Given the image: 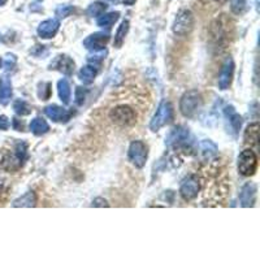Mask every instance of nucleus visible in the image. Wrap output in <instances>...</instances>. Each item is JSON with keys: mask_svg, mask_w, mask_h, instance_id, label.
<instances>
[{"mask_svg": "<svg viewBox=\"0 0 260 260\" xmlns=\"http://www.w3.org/2000/svg\"><path fill=\"white\" fill-rule=\"evenodd\" d=\"M27 159V144L25 142H17L12 153H5L1 160V167L5 170L14 172L20 169Z\"/></svg>", "mask_w": 260, "mask_h": 260, "instance_id": "1", "label": "nucleus"}, {"mask_svg": "<svg viewBox=\"0 0 260 260\" xmlns=\"http://www.w3.org/2000/svg\"><path fill=\"white\" fill-rule=\"evenodd\" d=\"M203 104L202 95L197 90L185 93L180 100V111L185 117H194Z\"/></svg>", "mask_w": 260, "mask_h": 260, "instance_id": "2", "label": "nucleus"}, {"mask_svg": "<svg viewBox=\"0 0 260 260\" xmlns=\"http://www.w3.org/2000/svg\"><path fill=\"white\" fill-rule=\"evenodd\" d=\"M232 22L225 14H221L211 25V38L216 44L227 43L229 40Z\"/></svg>", "mask_w": 260, "mask_h": 260, "instance_id": "3", "label": "nucleus"}, {"mask_svg": "<svg viewBox=\"0 0 260 260\" xmlns=\"http://www.w3.org/2000/svg\"><path fill=\"white\" fill-rule=\"evenodd\" d=\"M110 119L115 125L119 127H130L137 121V115L129 106H119L110 111Z\"/></svg>", "mask_w": 260, "mask_h": 260, "instance_id": "4", "label": "nucleus"}, {"mask_svg": "<svg viewBox=\"0 0 260 260\" xmlns=\"http://www.w3.org/2000/svg\"><path fill=\"white\" fill-rule=\"evenodd\" d=\"M172 119H173V107L168 100H163L157 108L156 114L153 115L152 120H151L150 129L152 131H157L164 125H167Z\"/></svg>", "mask_w": 260, "mask_h": 260, "instance_id": "5", "label": "nucleus"}, {"mask_svg": "<svg viewBox=\"0 0 260 260\" xmlns=\"http://www.w3.org/2000/svg\"><path fill=\"white\" fill-rule=\"evenodd\" d=\"M258 169V156L253 150H244L238 156V172L245 177L253 176Z\"/></svg>", "mask_w": 260, "mask_h": 260, "instance_id": "6", "label": "nucleus"}, {"mask_svg": "<svg viewBox=\"0 0 260 260\" xmlns=\"http://www.w3.org/2000/svg\"><path fill=\"white\" fill-rule=\"evenodd\" d=\"M194 29V16L189 9H182L178 12L173 22V33L177 35H187Z\"/></svg>", "mask_w": 260, "mask_h": 260, "instance_id": "7", "label": "nucleus"}, {"mask_svg": "<svg viewBox=\"0 0 260 260\" xmlns=\"http://www.w3.org/2000/svg\"><path fill=\"white\" fill-rule=\"evenodd\" d=\"M147 155H148L147 146L142 140H134L130 143L128 156H129L130 163L133 164L134 167L143 168L147 161Z\"/></svg>", "mask_w": 260, "mask_h": 260, "instance_id": "8", "label": "nucleus"}, {"mask_svg": "<svg viewBox=\"0 0 260 260\" xmlns=\"http://www.w3.org/2000/svg\"><path fill=\"white\" fill-rule=\"evenodd\" d=\"M200 190V182L198 176L195 174H190L187 176L180 187V194L181 197L184 198L185 200H193L194 198L198 197V193Z\"/></svg>", "mask_w": 260, "mask_h": 260, "instance_id": "9", "label": "nucleus"}, {"mask_svg": "<svg viewBox=\"0 0 260 260\" xmlns=\"http://www.w3.org/2000/svg\"><path fill=\"white\" fill-rule=\"evenodd\" d=\"M234 74V61L232 57H227L221 67L220 74H219V87L220 90H227L232 85Z\"/></svg>", "mask_w": 260, "mask_h": 260, "instance_id": "10", "label": "nucleus"}, {"mask_svg": "<svg viewBox=\"0 0 260 260\" xmlns=\"http://www.w3.org/2000/svg\"><path fill=\"white\" fill-rule=\"evenodd\" d=\"M189 138H190L189 129H186V128H182V127H177L169 133V135L167 137V140H165V144L169 147L170 146L186 147Z\"/></svg>", "mask_w": 260, "mask_h": 260, "instance_id": "11", "label": "nucleus"}, {"mask_svg": "<svg viewBox=\"0 0 260 260\" xmlns=\"http://www.w3.org/2000/svg\"><path fill=\"white\" fill-rule=\"evenodd\" d=\"M44 114H46L48 119H51L55 123H68L72 115H73V112L60 107V106H56V104H51V106H47L44 108Z\"/></svg>", "mask_w": 260, "mask_h": 260, "instance_id": "12", "label": "nucleus"}, {"mask_svg": "<svg viewBox=\"0 0 260 260\" xmlns=\"http://www.w3.org/2000/svg\"><path fill=\"white\" fill-rule=\"evenodd\" d=\"M108 40H110L108 33H94L84 40V46L90 51H99L103 50Z\"/></svg>", "mask_w": 260, "mask_h": 260, "instance_id": "13", "label": "nucleus"}, {"mask_svg": "<svg viewBox=\"0 0 260 260\" xmlns=\"http://www.w3.org/2000/svg\"><path fill=\"white\" fill-rule=\"evenodd\" d=\"M240 200L242 207H254L257 202V185L253 182H247L242 186L240 193Z\"/></svg>", "mask_w": 260, "mask_h": 260, "instance_id": "14", "label": "nucleus"}, {"mask_svg": "<svg viewBox=\"0 0 260 260\" xmlns=\"http://www.w3.org/2000/svg\"><path fill=\"white\" fill-rule=\"evenodd\" d=\"M60 27V22L56 18H51V20H46L40 23L38 26V35L42 39H50V38L55 37Z\"/></svg>", "mask_w": 260, "mask_h": 260, "instance_id": "15", "label": "nucleus"}, {"mask_svg": "<svg viewBox=\"0 0 260 260\" xmlns=\"http://www.w3.org/2000/svg\"><path fill=\"white\" fill-rule=\"evenodd\" d=\"M50 69H57L67 76H72L74 72V61L67 55H60L56 57L54 63L51 64Z\"/></svg>", "mask_w": 260, "mask_h": 260, "instance_id": "16", "label": "nucleus"}, {"mask_svg": "<svg viewBox=\"0 0 260 260\" xmlns=\"http://www.w3.org/2000/svg\"><path fill=\"white\" fill-rule=\"evenodd\" d=\"M224 115H225V119L229 121L230 129L233 130L234 134H237L241 129V125H242V117L234 111V108L232 106H228L224 110Z\"/></svg>", "mask_w": 260, "mask_h": 260, "instance_id": "17", "label": "nucleus"}, {"mask_svg": "<svg viewBox=\"0 0 260 260\" xmlns=\"http://www.w3.org/2000/svg\"><path fill=\"white\" fill-rule=\"evenodd\" d=\"M200 155L203 156L204 160L211 161L217 156V146L210 139L203 140L200 143Z\"/></svg>", "mask_w": 260, "mask_h": 260, "instance_id": "18", "label": "nucleus"}, {"mask_svg": "<svg viewBox=\"0 0 260 260\" xmlns=\"http://www.w3.org/2000/svg\"><path fill=\"white\" fill-rule=\"evenodd\" d=\"M119 17H120V13H119V12L102 13L99 17H98L97 20L98 26L103 27V29H111V27L115 25V22L119 20Z\"/></svg>", "mask_w": 260, "mask_h": 260, "instance_id": "19", "label": "nucleus"}, {"mask_svg": "<svg viewBox=\"0 0 260 260\" xmlns=\"http://www.w3.org/2000/svg\"><path fill=\"white\" fill-rule=\"evenodd\" d=\"M97 74H98V69L93 64V65H86V67L81 68L80 73H78V77H80V80L82 81L84 84L90 85L94 82Z\"/></svg>", "mask_w": 260, "mask_h": 260, "instance_id": "20", "label": "nucleus"}, {"mask_svg": "<svg viewBox=\"0 0 260 260\" xmlns=\"http://www.w3.org/2000/svg\"><path fill=\"white\" fill-rule=\"evenodd\" d=\"M258 135H259V124H250L245 131V143L250 146H258Z\"/></svg>", "mask_w": 260, "mask_h": 260, "instance_id": "21", "label": "nucleus"}, {"mask_svg": "<svg viewBox=\"0 0 260 260\" xmlns=\"http://www.w3.org/2000/svg\"><path fill=\"white\" fill-rule=\"evenodd\" d=\"M57 93H59V98L64 104H69L70 97H72V90H70V84L68 80H60L57 82Z\"/></svg>", "mask_w": 260, "mask_h": 260, "instance_id": "22", "label": "nucleus"}, {"mask_svg": "<svg viewBox=\"0 0 260 260\" xmlns=\"http://www.w3.org/2000/svg\"><path fill=\"white\" fill-rule=\"evenodd\" d=\"M30 130L31 133L35 134V135H43L50 130V127H48L47 121L43 120L42 117H35L30 123Z\"/></svg>", "mask_w": 260, "mask_h": 260, "instance_id": "23", "label": "nucleus"}, {"mask_svg": "<svg viewBox=\"0 0 260 260\" xmlns=\"http://www.w3.org/2000/svg\"><path fill=\"white\" fill-rule=\"evenodd\" d=\"M37 203V195L34 191H27L26 194H23L22 197L16 199L12 206L13 207H34Z\"/></svg>", "mask_w": 260, "mask_h": 260, "instance_id": "24", "label": "nucleus"}, {"mask_svg": "<svg viewBox=\"0 0 260 260\" xmlns=\"http://www.w3.org/2000/svg\"><path fill=\"white\" fill-rule=\"evenodd\" d=\"M128 31H129V21L125 20L121 22L120 27L117 29V33L115 35V42H114V46L116 48H120L123 46L124 40H125V37H127Z\"/></svg>", "mask_w": 260, "mask_h": 260, "instance_id": "25", "label": "nucleus"}, {"mask_svg": "<svg viewBox=\"0 0 260 260\" xmlns=\"http://www.w3.org/2000/svg\"><path fill=\"white\" fill-rule=\"evenodd\" d=\"M12 97V86L8 80H4L3 84H0V103L7 104Z\"/></svg>", "mask_w": 260, "mask_h": 260, "instance_id": "26", "label": "nucleus"}, {"mask_svg": "<svg viewBox=\"0 0 260 260\" xmlns=\"http://www.w3.org/2000/svg\"><path fill=\"white\" fill-rule=\"evenodd\" d=\"M107 9V4L103 1H95V3L90 4L87 8L86 13L90 17H99L100 14L104 13V10Z\"/></svg>", "mask_w": 260, "mask_h": 260, "instance_id": "27", "label": "nucleus"}, {"mask_svg": "<svg viewBox=\"0 0 260 260\" xmlns=\"http://www.w3.org/2000/svg\"><path fill=\"white\" fill-rule=\"evenodd\" d=\"M13 110L18 116H27L31 114V107L22 99H17L13 102Z\"/></svg>", "mask_w": 260, "mask_h": 260, "instance_id": "28", "label": "nucleus"}, {"mask_svg": "<svg viewBox=\"0 0 260 260\" xmlns=\"http://www.w3.org/2000/svg\"><path fill=\"white\" fill-rule=\"evenodd\" d=\"M232 12L236 14H244L247 9V0H232Z\"/></svg>", "mask_w": 260, "mask_h": 260, "instance_id": "29", "label": "nucleus"}, {"mask_svg": "<svg viewBox=\"0 0 260 260\" xmlns=\"http://www.w3.org/2000/svg\"><path fill=\"white\" fill-rule=\"evenodd\" d=\"M74 12L73 5H69V4H63V5H59L56 8V16L60 17V18H65V17L70 16V14Z\"/></svg>", "mask_w": 260, "mask_h": 260, "instance_id": "30", "label": "nucleus"}, {"mask_svg": "<svg viewBox=\"0 0 260 260\" xmlns=\"http://www.w3.org/2000/svg\"><path fill=\"white\" fill-rule=\"evenodd\" d=\"M107 55V51L104 50H99V51H93V54H90L87 56V60L90 63L95 64V63H102V60H104V57Z\"/></svg>", "mask_w": 260, "mask_h": 260, "instance_id": "31", "label": "nucleus"}, {"mask_svg": "<svg viewBox=\"0 0 260 260\" xmlns=\"http://www.w3.org/2000/svg\"><path fill=\"white\" fill-rule=\"evenodd\" d=\"M39 87H40L39 98L42 100H47L51 95V84H48V82H43V84L40 85Z\"/></svg>", "mask_w": 260, "mask_h": 260, "instance_id": "32", "label": "nucleus"}, {"mask_svg": "<svg viewBox=\"0 0 260 260\" xmlns=\"http://www.w3.org/2000/svg\"><path fill=\"white\" fill-rule=\"evenodd\" d=\"M87 90L84 87H77L76 89V104L77 106H82L85 103V99H86Z\"/></svg>", "mask_w": 260, "mask_h": 260, "instance_id": "33", "label": "nucleus"}, {"mask_svg": "<svg viewBox=\"0 0 260 260\" xmlns=\"http://www.w3.org/2000/svg\"><path fill=\"white\" fill-rule=\"evenodd\" d=\"M14 64H16V56L14 55H8L7 59H5V69H12L14 67Z\"/></svg>", "mask_w": 260, "mask_h": 260, "instance_id": "34", "label": "nucleus"}, {"mask_svg": "<svg viewBox=\"0 0 260 260\" xmlns=\"http://www.w3.org/2000/svg\"><path fill=\"white\" fill-rule=\"evenodd\" d=\"M9 129V120L7 116L1 115L0 116V130H8Z\"/></svg>", "mask_w": 260, "mask_h": 260, "instance_id": "35", "label": "nucleus"}, {"mask_svg": "<svg viewBox=\"0 0 260 260\" xmlns=\"http://www.w3.org/2000/svg\"><path fill=\"white\" fill-rule=\"evenodd\" d=\"M12 125H13V129L17 130V131H23V123L20 119L14 117L13 120H12Z\"/></svg>", "mask_w": 260, "mask_h": 260, "instance_id": "36", "label": "nucleus"}, {"mask_svg": "<svg viewBox=\"0 0 260 260\" xmlns=\"http://www.w3.org/2000/svg\"><path fill=\"white\" fill-rule=\"evenodd\" d=\"M110 204L107 203V200L103 199V198H97V199H94L93 202V207H108Z\"/></svg>", "mask_w": 260, "mask_h": 260, "instance_id": "37", "label": "nucleus"}, {"mask_svg": "<svg viewBox=\"0 0 260 260\" xmlns=\"http://www.w3.org/2000/svg\"><path fill=\"white\" fill-rule=\"evenodd\" d=\"M5 3H7V0H0V7H3Z\"/></svg>", "mask_w": 260, "mask_h": 260, "instance_id": "38", "label": "nucleus"}, {"mask_svg": "<svg viewBox=\"0 0 260 260\" xmlns=\"http://www.w3.org/2000/svg\"><path fill=\"white\" fill-rule=\"evenodd\" d=\"M215 1H217V3H225L228 0H215Z\"/></svg>", "mask_w": 260, "mask_h": 260, "instance_id": "39", "label": "nucleus"}, {"mask_svg": "<svg viewBox=\"0 0 260 260\" xmlns=\"http://www.w3.org/2000/svg\"><path fill=\"white\" fill-rule=\"evenodd\" d=\"M1 64H3V61H1V59H0V68H1Z\"/></svg>", "mask_w": 260, "mask_h": 260, "instance_id": "40", "label": "nucleus"}, {"mask_svg": "<svg viewBox=\"0 0 260 260\" xmlns=\"http://www.w3.org/2000/svg\"><path fill=\"white\" fill-rule=\"evenodd\" d=\"M111 1H117V0H111ZM131 1H133V3H134V0H131Z\"/></svg>", "mask_w": 260, "mask_h": 260, "instance_id": "41", "label": "nucleus"}]
</instances>
